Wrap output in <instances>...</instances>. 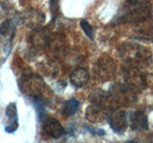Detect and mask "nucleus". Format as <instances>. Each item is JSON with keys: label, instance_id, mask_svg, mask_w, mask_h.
<instances>
[{"label": "nucleus", "instance_id": "f257e3e1", "mask_svg": "<svg viewBox=\"0 0 153 143\" xmlns=\"http://www.w3.org/2000/svg\"><path fill=\"white\" fill-rule=\"evenodd\" d=\"M119 55L126 63L137 67H146L151 62V52L145 46L127 42L119 47Z\"/></svg>", "mask_w": 153, "mask_h": 143}, {"label": "nucleus", "instance_id": "f03ea898", "mask_svg": "<svg viewBox=\"0 0 153 143\" xmlns=\"http://www.w3.org/2000/svg\"><path fill=\"white\" fill-rule=\"evenodd\" d=\"M19 86H20V89L24 94L36 97H39L43 87H44V82H43L42 78L39 75L35 74H25L20 79Z\"/></svg>", "mask_w": 153, "mask_h": 143}, {"label": "nucleus", "instance_id": "7ed1b4c3", "mask_svg": "<svg viewBox=\"0 0 153 143\" xmlns=\"http://www.w3.org/2000/svg\"><path fill=\"white\" fill-rule=\"evenodd\" d=\"M150 17V9L147 6L137 7L130 12L123 14L119 18L118 23L121 24H132V23H140L147 20Z\"/></svg>", "mask_w": 153, "mask_h": 143}, {"label": "nucleus", "instance_id": "20e7f679", "mask_svg": "<svg viewBox=\"0 0 153 143\" xmlns=\"http://www.w3.org/2000/svg\"><path fill=\"white\" fill-rule=\"evenodd\" d=\"M108 120L110 127L113 129L118 133H122L123 132L126 131L127 128V117L126 113L124 111H113L110 114H108Z\"/></svg>", "mask_w": 153, "mask_h": 143}, {"label": "nucleus", "instance_id": "39448f33", "mask_svg": "<svg viewBox=\"0 0 153 143\" xmlns=\"http://www.w3.org/2000/svg\"><path fill=\"white\" fill-rule=\"evenodd\" d=\"M22 19L28 27L36 30L42 27L45 21V15L37 10H29L23 13Z\"/></svg>", "mask_w": 153, "mask_h": 143}, {"label": "nucleus", "instance_id": "423d86ee", "mask_svg": "<svg viewBox=\"0 0 153 143\" xmlns=\"http://www.w3.org/2000/svg\"><path fill=\"white\" fill-rule=\"evenodd\" d=\"M43 130L53 138H59L64 133L60 122L55 117H46L43 121Z\"/></svg>", "mask_w": 153, "mask_h": 143}, {"label": "nucleus", "instance_id": "0eeeda50", "mask_svg": "<svg viewBox=\"0 0 153 143\" xmlns=\"http://www.w3.org/2000/svg\"><path fill=\"white\" fill-rule=\"evenodd\" d=\"M130 127L133 131L141 132L148 130V120L145 114L141 111H136L130 114L129 116Z\"/></svg>", "mask_w": 153, "mask_h": 143}, {"label": "nucleus", "instance_id": "6e6552de", "mask_svg": "<svg viewBox=\"0 0 153 143\" xmlns=\"http://www.w3.org/2000/svg\"><path fill=\"white\" fill-rule=\"evenodd\" d=\"M51 36L50 32L47 28H38L35 32H32L31 35V42L32 45L36 48V49H41V48L45 47L46 43Z\"/></svg>", "mask_w": 153, "mask_h": 143}, {"label": "nucleus", "instance_id": "1a4fd4ad", "mask_svg": "<svg viewBox=\"0 0 153 143\" xmlns=\"http://www.w3.org/2000/svg\"><path fill=\"white\" fill-rule=\"evenodd\" d=\"M70 81L76 87H83L89 81V73L84 68H78L71 74Z\"/></svg>", "mask_w": 153, "mask_h": 143}, {"label": "nucleus", "instance_id": "9d476101", "mask_svg": "<svg viewBox=\"0 0 153 143\" xmlns=\"http://www.w3.org/2000/svg\"><path fill=\"white\" fill-rule=\"evenodd\" d=\"M6 116L9 120H11V124L5 128V130L8 133H13L18 127L17 122V111H16V104L14 102L10 103L6 108Z\"/></svg>", "mask_w": 153, "mask_h": 143}, {"label": "nucleus", "instance_id": "9b49d317", "mask_svg": "<svg viewBox=\"0 0 153 143\" xmlns=\"http://www.w3.org/2000/svg\"><path fill=\"white\" fill-rule=\"evenodd\" d=\"M79 106V102L76 98H72L66 101L62 107V114L66 116H71L76 113Z\"/></svg>", "mask_w": 153, "mask_h": 143}, {"label": "nucleus", "instance_id": "f8f14e48", "mask_svg": "<svg viewBox=\"0 0 153 143\" xmlns=\"http://www.w3.org/2000/svg\"><path fill=\"white\" fill-rule=\"evenodd\" d=\"M0 33L3 36H13L14 35V26L13 25L12 21L6 20L1 24V26H0Z\"/></svg>", "mask_w": 153, "mask_h": 143}, {"label": "nucleus", "instance_id": "ddd939ff", "mask_svg": "<svg viewBox=\"0 0 153 143\" xmlns=\"http://www.w3.org/2000/svg\"><path fill=\"white\" fill-rule=\"evenodd\" d=\"M80 27L83 30L85 35H87L90 39H93L94 38V28H93V26L91 25V24H89V22L86 21L85 19H82V20H80Z\"/></svg>", "mask_w": 153, "mask_h": 143}, {"label": "nucleus", "instance_id": "4468645a", "mask_svg": "<svg viewBox=\"0 0 153 143\" xmlns=\"http://www.w3.org/2000/svg\"><path fill=\"white\" fill-rule=\"evenodd\" d=\"M59 1L60 0H50V11L53 16V20H55L59 13Z\"/></svg>", "mask_w": 153, "mask_h": 143}, {"label": "nucleus", "instance_id": "2eb2a0df", "mask_svg": "<svg viewBox=\"0 0 153 143\" xmlns=\"http://www.w3.org/2000/svg\"><path fill=\"white\" fill-rule=\"evenodd\" d=\"M126 143H139V142L136 141V140H129V141H127V142H126Z\"/></svg>", "mask_w": 153, "mask_h": 143}]
</instances>
